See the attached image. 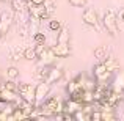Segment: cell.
Segmentation results:
<instances>
[{"label":"cell","mask_w":124,"mask_h":121,"mask_svg":"<svg viewBox=\"0 0 124 121\" xmlns=\"http://www.w3.org/2000/svg\"><path fill=\"white\" fill-rule=\"evenodd\" d=\"M88 0H69V5L77 6V8H82V6H86Z\"/></svg>","instance_id":"28"},{"label":"cell","mask_w":124,"mask_h":121,"mask_svg":"<svg viewBox=\"0 0 124 121\" xmlns=\"http://www.w3.org/2000/svg\"><path fill=\"white\" fill-rule=\"evenodd\" d=\"M55 58H57V55H55V52H54V47H46V50L38 57V60H41L42 63H46V65H52Z\"/></svg>","instance_id":"11"},{"label":"cell","mask_w":124,"mask_h":121,"mask_svg":"<svg viewBox=\"0 0 124 121\" xmlns=\"http://www.w3.org/2000/svg\"><path fill=\"white\" fill-rule=\"evenodd\" d=\"M39 24H41V19L39 17H36V16H30V17H28V33H30L31 36L38 33Z\"/></svg>","instance_id":"14"},{"label":"cell","mask_w":124,"mask_h":121,"mask_svg":"<svg viewBox=\"0 0 124 121\" xmlns=\"http://www.w3.org/2000/svg\"><path fill=\"white\" fill-rule=\"evenodd\" d=\"M33 41L36 42V44H46V35L41 33V32H38L36 35H33Z\"/></svg>","instance_id":"27"},{"label":"cell","mask_w":124,"mask_h":121,"mask_svg":"<svg viewBox=\"0 0 124 121\" xmlns=\"http://www.w3.org/2000/svg\"><path fill=\"white\" fill-rule=\"evenodd\" d=\"M0 90H2V87H0Z\"/></svg>","instance_id":"34"},{"label":"cell","mask_w":124,"mask_h":121,"mask_svg":"<svg viewBox=\"0 0 124 121\" xmlns=\"http://www.w3.org/2000/svg\"><path fill=\"white\" fill-rule=\"evenodd\" d=\"M50 85L52 83H49L47 80H41L39 83H36V87H35V97H36L38 104L42 102V101L49 96V93H50Z\"/></svg>","instance_id":"5"},{"label":"cell","mask_w":124,"mask_h":121,"mask_svg":"<svg viewBox=\"0 0 124 121\" xmlns=\"http://www.w3.org/2000/svg\"><path fill=\"white\" fill-rule=\"evenodd\" d=\"M82 21H83V24L88 25V27H94V28L99 27V14H97V11L94 8H90V6L83 9Z\"/></svg>","instance_id":"4"},{"label":"cell","mask_w":124,"mask_h":121,"mask_svg":"<svg viewBox=\"0 0 124 121\" xmlns=\"http://www.w3.org/2000/svg\"><path fill=\"white\" fill-rule=\"evenodd\" d=\"M79 88H83L82 85H80V74H79V76H76L74 79H71L66 83V93H68V96H71V94H72L74 91H77Z\"/></svg>","instance_id":"13"},{"label":"cell","mask_w":124,"mask_h":121,"mask_svg":"<svg viewBox=\"0 0 124 121\" xmlns=\"http://www.w3.org/2000/svg\"><path fill=\"white\" fill-rule=\"evenodd\" d=\"M69 38L71 35H69V28L68 27H61L58 30V38H57L58 42H69Z\"/></svg>","instance_id":"18"},{"label":"cell","mask_w":124,"mask_h":121,"mask_svg":"<svg viewBox=\"0 0 124 121\" xmlns=\"http://www.w3.org/2000/svg\"><path fill=\"white\" fill-rule=\"evenodd\" d=\"M49 28H50L52 32H58L61 28V22L55 21V19H50V21H49Z\"/></svg>","instance_id":"26"},{"label":"cell","mask_w":124,"mask_h":121,"mask_svg":"<svg viewBox=\"0 0 124 121\" xmlns=\"http://www.w3.org/2000/svg\"><path fill=\"white\" fill-rule=\"evenodd\" d=\"M41 110L44 115H49V116H54L55 113H60L64 110V102L60 101V97L57 96H50V97H46L42 101V105H41Z\"/></svg>","instance_id":"1"},{"label":"cell","mask_w":124,"mask_h":121,"mask_svg":"<svg viewBox=\"0 0 124 121\" xmlns=\"http://www.w3.org/2000/svg\"><path fill=\"white\" fill-rule=\"evenodd\" d=\"M3 36H5V33H3V32H2V30H0V40H2V38H3Z\"/></svg>","instance_id":"32"},{"label":"cell","mask_w":124,"mask_h":121,"mask_svg":"<svg viewBox=\"0 0 124 121\" xmlns=\"http://www.w3.org/2000/svg\"><path fill=\"white\" fill-rule=\"evenodd\" d=\"M46 47H47V46H46V44H36V42H35V50H36L38 57H39V55L42 54V52L46 50Z\"/></svg>","instance_id":"29"},{"label":"cell","mask_w":124,"mask_h":121,"mask_svg":"<svg viewBox=\"0 0 124 121\" xmlns=\"http://www.w3.org/2000/svg\"><path fill=\"white\" fill-rule=\"evenodd\" d=\"M24 58H25V60H30V61L36 60V58H38V54H36V50H35V47H25Z\"/></svg>","instance_id":"20"},{"label":"cell","mask_w":124,"mask_h":121,"mask_svg":"<svg viewBox=\"0 0 124 121\" xmlns=\"http://www.w3.org/2000/svg\"><path fill=\"white\" fill-rule=\"evenodd\" d=\"M72 116H74V120H77V121H88V120H90V115H88L86 112H83V110L76 112Z\"/></svg>","instance_id":"23"},{"label":"cell","mask_w":124,"mask_h":121,"mask_svg":"<svg viewBox=\"0 0 124 121\" xmlns=\"http://www.w3.org/2000/svg\"><path fill=\"white\" fill-rule=\"evenodd\" d=\"M30 2L33 3V5H41V3H46L47 0H30Z\"/></svg>","instance_id":"30"},{"label":"cell","mask_w":124,"mask_h":121,"mask_svg":"<svg viewBox=\"0 0 124 121\" xmlns=\"http://www.w3.org/2000/svg\"><path fill=\"white\" fill-rule=\"evenodd\" d=\"M102 112V110H101ZM116 115H115V110H104L102 112V121H115Z\"/></svg>","instance_id":"21"},{"label":"cell","mask_w":124,"mask_h":121,"mask_svg":"<svg viewBox=\"0 0 124 121\" xmlns=\"http://www.w3.org/2000/svg\"><path fill=\"white\" fill-rule=\"evenodd\" d=\"M11 25H13V16H11V13H9V11L0 13V30L6 35L9 32V28H11Z\"/></svg>","instance_id":"7"},{"label":"cell","mask_w":124,"mask_h":121,"mask_svg":"<svg viewBox=\"0 0 124 121\" xmlns=\"http://www.w3.org/2000/svg\"><path fill=\"white\" fill-rule=\"evenodd\" d=\"M83 109V102L82 101H76V99H68L64 101V112L71 113V115H74L76 112H79V110Z\"/></svg>","instance_id":"9"},{"label":"cell","mask_w":124,"mask_h":121,"mask_svg":"<svg viewBox=\"0 0 124 121\" xmlns=\"http://www.w3.org/2000/svg\"><path fill=\"white\" fill-rule=\"evenodd\" d=\"M112 88L118 93H124V73L123 71H116V74L113 76V83Z\"/></svg>","instance_id":"10"},{"label":"cell","mask_w":124,"mask_h":121,"mask_svg":"<svg viewBox=\"0 0 124 121\" xmlns=\"http://www.w3.org/2000/svg\"><path fill=\"white\" fill-rule=\"evenodd\" d=\"M102 61L105 63V66L108 68V71H112V73L119 71V61H118V58H115V57H107L105 60H102Z\"/></svg>","instance_id":"16"},{"label":"cell","mask_w":124,"mask_h":121,"mask_svg":"<svg viewBox=\"0 0 124 121\" xmlns=\"http://www.w3.org/2000/svg\"><path fill=\"white\" fill-rule=\"evenodd\" d=\"M6 76H8V79H13L16 80L19 77V69L16 66H9L8 69H6Z\"/></svg>","instance_id":"22"},{"label":"cell","mask_w":124,"mask_h":121,"mask_svg":"<svg viewBox=\"0 0 124 121\" xmlns=\"http://www.w3.org/2000/svg\"><path fill=\"white\" fill-rule=\"evenodd\" d=\"M46 11H47V8H46L44 3H41V5H33V3H31L30 8H28V14L30 16H36V17H41Z\"/></svg>","instance_id":"15"},{"label":"cell","mask_w":124,"mask_h":121,"mask_svg":"<svg viewBox=\"0 0 124 121\" xmlns=\"http://www.w3.org/2000/svg\"><path fill=\"white\" fill-rule=\"evenodd\" d=\"M24 52H25V47L17 46V47H14V50L11 52V58H13L14 61H19L21 58H24Z\"/></svg>","instance_id":"19"},{"label":"cell","mask_w":124,"mask_h":121,"mask_svg":"<svg viewBox=\"0 0 124 121\" xmlns=\"http://www.w3.org/2000/svg\"><path fill=\"white\" fill-rule=\"evenodd\" d=\"M63 74H64V71H63V68H60V66H50V71H49V74H47V80L49 83H57V82H60L61 79H63Z\"/></svg>","instance_id":"8"},{"label":"cell","mask_w":124,"mask_h":121,"mask_svg":"<svg viewBox=\"0 0 124 121\" xmlns=\"http://www.w3.org/2000/svg\"><path fill=\"white\" fill-rule=\"evenodd\" d=\"M119 19H121V21L124 22V6H123L121 9H119Z\"/></svg>","instance_id":"31"},{"label":"cell","mask_w":124,"mask_h":121,"mask_svg":"<svg viewBox=\"0 0 124 121\" xmlns=\"http://www.w3.org/2000/svg\"><path fill=\"white\" fill-rule=\"evenodd\" d=\"M93 77L97 80V83H108L110 79L113 77V73L108 71V68L105 66L104 61H101V63L93 66Z\"/></svg>","instance_id":"3"},{"label":"cell","mask_w":124,"mask_h":121,"mask_svg":"<svg viewBox=\"0 0 124 121\" xmlns=\"http://www.w3.org/2000/svg\"><path fill=\"white\" fill-rule=\"evenodd\" d=\"M2 2H8V0H2Z\"/></svg>","instance_id":"33"},{"label":"cell","mask_w":124,"mask_h":121,"mask_svg":"<svg viewBox=\"0 0 124 121\" xmlns=\"http://www.w3.org/2000/svg\"><path fill=\"white\" fill-rule=\"evenodd\" d=\"M107 57H108V49H107V46H99V47L94 49V58H97V60H105Z\"/></svg>","instance_id":"17"},{"label":"cell","mask_w":124,"mask_h":121,"mask_svg":"<svg viewBox=\"0 0 124 121\" xmlns=\"http://www.w3.org/2000/svg\"><path fill=\"white\" fill-rule=\"evenodd\" d=\"M90 120L91 121H102V112L99 109H94L90 115Z\"/></svg>","instance_id":"25"},{"label":"cell","mask_w":124,"mask_h":121,"mask_svg":"<svg viewBox=\"0 0 124 121\" xmlns=\"http://www.w3.org/2000/svg\"><path fill=\"white\" fill-rule=\"evenodd\" d=\"M9 3H11V8L14 13L17 11H25V9L30 8L31 2L30 0H9Z\"/></svg>","instance_id":"12"},{"label":"cell","mask_w":124,"mask_h":121,"mask_svg":"<svg viewBox=\"0 0 124 121\" xmlns=\"http://www.w3.org/2000/svg\"><path fill=\"white\" fill-rule=\"evenodd\" d=\"M102 24L105 27V30L108 32L110 36H116L119 32L118 28V16L116 13L113 11L112 8H107L105 13H104V17H102Z\"/></svg>","instance_id":"2"},{"label":"cell","mask_w":124,"mask_h":121,"mask_svg":"<svg viewBox=\"0 0 124 121\" xmlns=\"http://www.w3.org/2000/svg\"><path fill=\"white\" fill-rule=\"evenodd\" d=\"M3 88H6V90H11V91H16L17 93V83H16L13 79H8L3 83Z\"/></svg>","instance_id":"24"},{"label":"cell","mask_w":124,"mask_h":121,"mask_svg":"<svg viewBox=\"0 0 124 121\" xmlns=\"http://www.w3.org/2000/svg\"><path fill=\"white\" fill-rule=\"evenodd\" d=\"M54 52L57 55V58H66L71 55V46L69 42H58L54 46Z\"/></svg>","instance_id":"6"}]
</instances>
